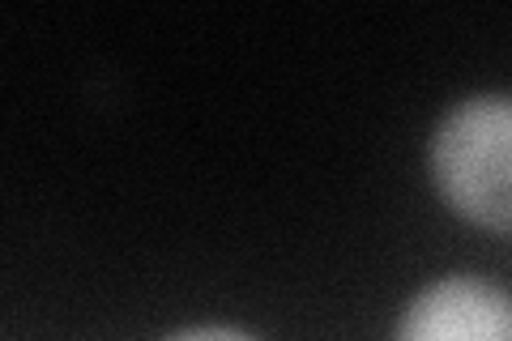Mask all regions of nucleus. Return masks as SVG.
<instances>
[{
    "label": "nucleus",
    "mask_w": 512,
    "mask_h": 341,
    "mask_svg": "<svg viewBox=\"0 0 512 341\" xmlns=\"http://www.w3.org/2000/svg\"><path fill=\"white\" fill-rule=\"evenodd\" d=\"M444 201L487 231H512V99L461 103L431 141Z\"/></svg>",
    "instance_id": "obj_1"
},
{
    "label": "nucleus",
    "mask_w": 512,
    "mask_h": 341,
    "mask_svg": "<svg viewBox=\"0 0 512 341\" xmlns=\"http://www.w3.org/2000/svg\"><path fill=\"white\" fill-rule=\"evenodd\" d=\"M397 341H512V299L478 278H444L406 307Z\"/></svg>",
    "instance_id": "obj_2"
},
{
    "label": "nucleus",
    "mask_w": 512,
    "mask_h": 341,
    "mask_svg": "<svg viewBox=\"0 0 512 341\" xmlns=\"http://www.w3.org/2000/svg\"><path fill=\"white\" fill-rule=\"evenodd\" d=\"M171 341H256V337L235 333V329H188V333L171 337Z\"/></svg>",
    "instance_id": "obj_3"
}]
</instances>
